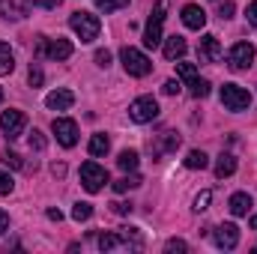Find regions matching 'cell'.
Here are the masks:
<instances>
[{"label": "cell", "instance_id": "1", "mask_svg": "<svg viewBox=\"0 0 257 254\" xmlns=\"http://www.w3.org/2000/svg\"><path fill=\"white\" fill-rule=\"evenodd\" d=\"M69 27L78 33V39H81V42H93V39L99 36V30H102V21H99L93 12L78 9V12H72V15H69Z\"/></svg>", "mask_w": 257, "mask_h": 254}, {"label": "cell", "instance_id": "2", "mask_svg": "<svg viewBox=\"0 0 257 254\" xmlns=\"http://www.w3.org/2000/svg\"><path fill=\"white\" fill-rule=\"evenodd\" d=\"M120 60H123V69H126L132 78H144V75L153 72V60H150L144 51L132 48V45H126V48L120 51Z\"/></svg>", "mask_w": 257, "mask_h": 254}, {"label": "cell", "instance_id": "3", "mask_svg": "<svg viewBox=\"0 0 257 254\" xmlns=\"http://www.w3.org/2000/svg\"><path fill=\"white\" fill-rule=\"evenodd\" d=\"M221 105L227 111H245L251 105V93L239 84H224L221 87Z\"/></svg>", "mask_w": 257, "mask_h": 254}, {"label": "cell", "instance_id": "4", "mask_svg": "<svg viewBox=\"0 0 257 254\" xmlns=\"http://www.w3.org/2000/svg\"><path fill=\"white\" fill-rule=\"evenodd\" d=\"M159 117V102L153 96H141L128 105V120L132 123H153Z\"/></svg>", "mask_w": 257, "mask_h": 254}, {"label": "cell", "instance_id": "5", "mask_svg": "<svg viewBox=\"0 0 257 254\" xmlns=\"http://www.w3.org/2000/svg\"><path fill=\"white\" fill-rule=\"evenodd\" d=\"M105 183H108V171H105L102 165H96V162H84V165H81V186L90 191V194L102 191Z\"/></svg>", "mask_w": 257, "mask_h": 254}, {"label": "cell", "instance_id": "6", "mask_svg": "<svg viewBox=\"0 0 257 254\" xmlns=\"http://www.w3.org/2000/svg\"><path fill=\"white\" fill-rule=\"evenodd\" d=\"M162 24H165V3H159L144 27V45L147 48H159L162 45Z\"/></svg>", "mask_w": 257, "mask_h": 254}, {"label": "cell", "instance_id": "7", "mask_svg": "<svg viewBox=\"0 0 257 254\" xmlns=\"http://www.w3.org/2000/svg\"><path fill=\"white\" fill-rule=\"evenodd\" d=\"M251 63H254V45H251V42H236V45L227 51V66H230L233 72L248 69Z\"/></svg>", "mask_w": 257, "mask_h": 254}, {"label": "cell", "instance_id": "8", "mask_svg": "<svg viewBox=\"0 0 257 254\" xmlns=\"http://www.w3.org/2000/svg\"><path fill=\"white\" fill-rule=\"evenodd\" d=\"M24 126H27V120H24L21 111H3V114H0V129H3V135H6V141L21 138V135H24Z\"/></svg>", "mask_w": 257, "mask_h": 254}, {"label": "cell", "instance_id": "9", "mask_svg": "<svg viewBox=\"0 0 257 254\" xmlns=\"http://www.w3.org/2000/svg\"><path fill=\"white\" fill-rule=\"evenodd\" d=\"M54 135H57V144L60 147H75L78 144V126H75V120H66V117H57L54 123Z\"/></svg>", "mask_w": 257, "mask_h": 254}, {"label": "cell", "instance_id": "10", "mask_svg": "<svg viewBox=\"0 0 257 254\" xmlns=\"http://www.w3.org/2000/svg\"><path fill=\"white\" fill-rule=\"evenodd\" d=\"M212 239L218 248H236L239 245V227L236 224H218L212 230Z\"/></svg>", "mask_w": 257, "mask_h": 254}, {"label": "cell", "instance_id": "11", "mask_svg": "<svg viewBox=\"0 0 257 254\" xmlns=\"http://www.w3.org/2000/svg\"><path fill=\"white\" fill-rule=\"evenodd\" d=\"M197 54H200V60H203V63H218V60H221V45H218V36L206 33V36L200 39V45H197Z\"/></svg>", "mask_w": 257, "mask_h": 254}, {"label": "cell", "instance_id": "12", "mask_svg": "<svg viewBox=\"0 0 257 254\" xmlns=\"http://www.w3.org/2000/svg\"><path fill=\"white\" fill-rule=\"evenodd\" d=\"M45 57H51V60H69L72 57V42L69 39H45Z\"/></svg>", "mask_w": 257, "mask_h": 254}, {"label": "cell", "instance_id": "13", "mask_svg": "<svg viewBox=\"0 0 257 254\" xmlns=\"http://www.w3.org/2000/svg\"><path fill=\"white\" fill-rule=\"evenodd\" d=\"M45 105H48L51 111H69V108L75 105V93H72V90H54V93L45 96Z\"/></svg>", "mask_w": 257, "mask_h": 254}, {"label": "cell", "instance_id": "14", "mask_svg": "<svg viewBox=\"0 0 257 254\" xmlns=\"http://www.w3.org/2000/svg\"><path fill=\"white\" fill-rule=\"evenodd\" d=\"M183 24L189 27V30H203V24H206V12L200 9V6H183Z\"/></svg>", "mask_w": 257, "mask_h": 254}, {"label": "cell", "instance_id": "15", "mask_svg": "<svg viewBox=\"0 0 257 254\" xmlns=\"http://www.w3.org/2000/svg\"><path fill=\"white\" fill-rule=\"evenodd\" d=\"M27 6H30V0H0L3 18H15V21H21L27 15Z\"/></svg>", "mask_w": 257, "mask_h": 254}, {"label": "cell", "instance_id": "16", "mask_svg": "<svg viewBox=\"0 0 257 254\" xmlns=\"http://www.w3.org/2000/svg\"><path fill=\"white\" fill-rule=\"evenodd\" d=\"M99 248L102 251H117V248H132V242L123 236V230H117V233H102L99 236Z\"/></svg>", "mask_w": 257, "mask_h": 254}, {"label": "cell", "instance_id": "17", "mask_svg": "<svg viewBox=\"0 0 257 254\" xmlns=\"http://www.w3.org/2000/svg\"><path fill=\"white\" fill-rule=\"evenodd\" d=\"M186 51H189V45H186L183 36H168L165 39V57L168 60H180V57H186Z\"/></svg>", "mask_w": 257, "mask_h": 254}, {"label": "cell", "instance_id": "18", "mask_svg": "<svg viewBox=\"0 0 257 254\" xmlns=\"http://www.w3.org/2000/svg\"><path fill=\"white\" fill-rule=\"evenodd\" d=\"M227 206H230V212H233V215H248V212H251V206H254V200H251V194H248V191H236V194L230 197V203H227Z\"/></svg>", "mask_w": 257, "mask_h": 254}, {"label": "cell", "instance_id": "19", "mask_svg": "<svg viewBox=\"0 0 257 254\" xmlns=\"http://www.w3.org/2000/svg\"><path fill=\"white\" fill-rule=\"evenodd\" d=\"M177 147H180V135H174V132H165V135L159 138V144H150L153 156H162V153H174Z\"/></svg>", "mask_w": 257, "mask_h": 254}, {"label": "cell", "instance_id": "20", "mask_svg": "<svg viewBox=\"0 0 257 254\" xmlns=\"http://www.w3.org/2000/svg\"><path fill=\"white\" fill-rule=\"evenodd\" d=\"M236 174V156L233 153H221L218 162H215V177L224 180V177H233Z\"/></svg>", "mask_w": 257, "mask_h": 254}, {"label": "cell", "instance_id": "21", "mask_svg": "<svg viewBox=\"0 0 257 254\" xmlns=\"http://www.w3.org/2000/svg\"><path fill=\"white\" fill-rule=\"evenodd\" d=\"M15 69V54L6 42H0V75H9Z\"/></svg>", "mask_w": 257, "mask_h": 254}, {"label": "cell", "instance_id": "22", "mask_svg": "<svg viewBox=\"0 0 257 254\" xmlns=\"http://www.w3.org/2000/svg\"><path fill=\"white\" fill-rule=\"evenodd\" d=\"M206 165H209V159H206L203 150H192V153L186 156V168H189V171H203Z\"/></svg>", "mask_w": 257, "mask_h": 254}, {"label": "cell", "instance_id": "23", "mask_svg": "<svg viewBox=\"0 0 257 254\" xmlns=\"http://www.w3.org/2000/svg\"><path fill=\"white\" fill-rule=\"evenodd\" d=\"M108 150H111L108 135H93V138H90V156H105Z\"/></svg>", "mask_w": 257, "mask_h": 254}, {"label": "cell", "instance_id": "24", "mask_svg": "<svg viewBox=\"0 0 257 254\" xmlns=\"http://www.w3.org/2000/svg\"><path fill=\"white\" fill-rule=\"evenodd\" d=\"M189 93H192L194 99H206V96H209V81L192 78V81H189Z\"/></svg>", "mask_w": 257, "mask_h": 254}, {"label": "cell", "instance_id": "25", "mask_svg": "<svg viewBox=\"0 0 257 254\" xmlns=\"http://www.w3.org/2000/svg\"><path fill=\"white\" fill-rule=\"evenodd\" d=\"M117 165H120L123 171H135V168H138V153H135V150H123V153L117 156Z\"/></svg>", "mask_w": 257, "mask_h": 254}, {"label": "cell", "instance_id": "26", "mask_svg": "<svg viewBox=\"0 0 257 254\" xmlns=\"http://www.w3.org/2000/svg\"><path fill=\"white\" fill-rule=\"evenodd\" d=\"M138 186H141V177H138V174H132V177H123V180H117V183H114V191H120V194H123V191L138 189Z\"/></svg>", "mask_w": 257, "mask_h": 254}, {"label": "cell", "instance_id": "27", "mask_svg": "<svg viewBox=\"0 0 257 254\" xmlns=\"http://www.w3.org/2000/svg\"><path fill=\"white\" fill-rule=\"evenodd\" d=\"M90 215H93V206H90V203H84V200H78V203L72 206V218H75V221H87Z\"/></svg>", "mask_w": 257, "mask_h": 254}, {"label": "cell", "instance_id": "28", "mask_svg": "<svg viewBox=\"0 0 257 254\" xmlns=\"http://www.w3.org/2000/svg\"><path fill=\"white\" fill-rule=\"evenodd\" d=\"M93 3H96V6H99L105 15H108V12H117V9H123V6H128V0H93Z\"/></svg>", "mask_w": 257, "mask_h": 254}, {"label": "cell", "instance_id": "29", "mask_svg": "<svg viewBox=\"0 0 257 254\" xmlns=\"http://www.w3.org/2000/svg\"><path fill=\"white\" fill-rule=\"evenodd\" d=\"M0 162H3V165H9V168H15V171H18V168H24L21 156H18V153H12V150H3V153H0Z\"/></svg>", "mask_w": 257, "mask_h": 254}, {"label": "cell", "instance_id": "30", "mask_svg": "<svg viewBox=\"0 0 257 254\" xmlns=\"http://www.w3.org/2000/svg\"><path fill=\"white\" fill-rule=\"evenodd\" d=\"M177 75L189 84L192 78H197V69H194V63H177Z\"/></svg>", "mask_w": 257, "mask_h": 254}, {"label": "cell", "instance_id": "31", "mask_svg": "<svg viewBox=\"0 0 257 254\" xmlns=\"http://www.w3.org/2000/svg\"><path fill=\"white\" fill-rule=\"evenodd\" d=\"M27 144H30V150L42 153V150H45V135H42L39 129H33V132H30V141H27Z\"/></svg>", "mask_w": 257, "mask_h": 254}, {"label": "cell", "instance_id": "32", "mask_svg": "<svg viewBox=\"0 0 257 254\" xmlns=\"http://www.w3.org/2000/svg\"><path fill=\"white\" fill-rule=\"evenodd\" d=\"M209 200H212V191H200V194L194 197V212H203V209L209 206Z\"/></svg>", "mask_w": 257, "mask_h": 254}, {"label": "cell", "instance_id": "33", "mask_svg": "<svg viewBox=\"0 0 257 254\" xmlns=\"http://www.w3.org/2000/svg\"><path fill=\"white\" fill-rule=\"evenodd\" d=\"M27 78H30V84H33V87H39V84L45 81V75H42V69H39L36 63L30 66V72H27Z\"/></svg>", "mask_w": 257, "mask_h": 254}, {"label": "cell", "instance_id": "34", "mask_svg": "<svg viewBox=\"0 0 257 254\" xmlns=\"http://www.w3.org/2000/svg\"><path fill=\"white\" fill-rule=\"evenodd\" d=\"M12 189H15V183H12V177H9L6 171H0V194H9Z\"/></svg>", "mask_w": 257, "mask_h": 254}, {"label": "cell", "instance_id": "35", "mask_svg": "<svg viewBox=\"0 0 257 254\" xmlns=\"http://www.w3.org/2000/svg\"><path fill=\"white\" fill-rule=\"evenodd\" d=\"M189 245L183 242V239H168V245H165V251L168 254H174V251H186Z\"/></svg>", "mask_w": 257, "mask_h": 254}, {"label": "cell", "instance_id": "36", "mask_svg": "<svg viewBox=\"0 0 257 254\" xmlns=\"http://www.w3.org/2000/svg\"><path fill=\"white\" fill-rule=\"evenodd\" d=\"M180 87H183V84H180L177 78H171V81H165V87H162V90H165L168 96H177V93H180Z\"/></svg>", "mask_w": 257, "mask_h": 254}, {"label": "cell", "instance_id": "37", "mask_svg": "<svg viewBox=\"0 0 257 254\" xmlns=\"http://www.w3.org/2000/svg\"><path fill=\"white\" fill-rule=\"evenodd\" d=\"M96 63H99V66H108V63H111V51H108V48L96 51Z\"/></svg>", "mask_w": 257, "mask_h": 254}, {"label": "cell", "instance_id": "38", "mask_svg": "<svg viewBox=\"0 0 257 254\" xmlns=\"http://www.w3.org/2000/svg\"><path fill=\"white\" fill-rule=\"evenodd\" d=\"M111 206H114L117 215H128V212H132V203H123V200H117V203H111Z\"/></svg>", "mask_w": 257, "mask_h": 254}, {"label": "cell", "instance_id": "39", "mask_svg": "<svg viewBox=\"0 0 257 254\" xmlns=\"http://www.w3.org/2000/svg\"><path fill=\"white\" fill-rule=\"evenodd\" d=\"M233 9H236V6L227 0V3H221V6H218V15H221V18H230V15H233Z\"/></svg>", "mask_w": 257, "mask_h": 254}, {"label": "cell", "instance_id": "40", "mask_svg": "<svg viewBox=\"0 0 257 254\" xmlns=\"http://www.w3.org/2000/svg\"><path fill=\"white\" fill-rule=\"evenodd\" d=\"M33 6H42V9H54V6H60L63 0H30Z\"/></svg>", "mask_w": 257, "mask_h": 254}, {"label": "cell", "instance_id": "41", "mask_svg": "<svg viewBox=\"0 0 257 254\" xmlns=\"http://www.w3.org/2000/svg\"><path fill=\"white\" fill-rule=\"evenodd\" d=\"M245 18H248V24H251V27H257V0L248 6V15H245Z\"/></svg>", "mask_w": 257, "mask_h": 254}, {"label": "cell", "instance_id": "42", "mask_svg": "<svg viewBox=\"0 0 257 254\" xmlns=\"http://www.w3.org/2000/svg\"><path fill=\"white\" fill-rule=\"evenodd\" d=\"M6 230H9V215L0 209V233H6Z\"/></svg>", "mask_w": 257, "mask_h": 254}, {"label": "cell", "instance_id": "43", "mask_svg": "<svg viewBox=\"0 0 257 254\" xmlns=\"http://www.w3.org/2000/svg\"><path fill=\"white\" fill-rule=\"evenodd\" d=\"M48 218H51V221H63V212H60V209H48Z\"/></svg>", "mask_w": 257, "mask_h": 254}, {"label": "cell", "instance_id": "44", "mask_svg": "<svg viewBox=\"0 0 257 254\" xmlns=\"http://www.w3.org/2000/svg\"><path fill=\"white\" fill-rule=\"evenodd\" d=\"M51 174H54V177H66V165H54Z\"/></svg>", "mask_w": 257, "mask_h": 254}, {"label": "cell", "instance_id": "45", "mask_svg": "<svg viewBox=\"0 0 257 254\" xmlns=\"http://www.w3.org/2000/svg\"><path fill=\"white\" fill-rule=\"evenodd\" d=\"M251 230H257V212L251 215Z\"/></svg>", "mask_w": 257, "mask_h": 254}, {"label": "cell", "instance_id": "46", "mask_svg": "<svg viewBox=\"0 0 257 254\" xmlns=\"http://www.w3.org/2000/svg\"><path fill=\"white\" fill-rule=\"evenodd\" d=\"M0 102H3V87H0Z\"/></svg>", "mask_w": 257, "mask_h": 254}]
</instances>
